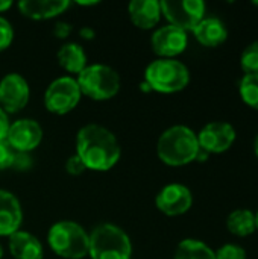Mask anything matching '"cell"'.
I'll list each match as a JSON object with an SVG mask.
<instances>
[{"label": "cell", "instance_id": "cell-1", "mask_svg": "<svg viewBox=\"0 0 258 259\" xmlns=\"http://www.w3.org/2000/svg\"><path fill=\"white\" fill-rule=\"evenodd\" d=\"M76 155L82 159L87 170L108 171L119 162L122 149L109 129L99 124H87L78 132Z\"/></svg>", "mask_w": 258, "mask_h": 259}, {"label": "cell", "instance_id": "cell-2", "mask_svg": "<svg viewBox=\"0 0 258 259\" xmlns=\"http://www.w3.org/2000/svg\"><path fill=\"white\" fill-rule=\"evenodd\" d=\"M199 150L198 135L187 126L166 129L157 143L158 158L172 167H181L196 161Z\"/></svg>", "mask_w": 258, "mask_h": 259}, {"label": "cell", "instance_id": "cell-3", "mask_svg": "<svg viewBox=\"0 0 258 259\" xmlns=\"http://www.w3.org/2000/svg\"><path fill=\"white\" fill-rule=\"evenodd\" d=\"M88 256L91 259H131L132 244L122 228L103 223L90 234Z\"/></svg>", "mask_w": 258, "mask_h": 259}, {"label": "cell", "instance_id": "cell-4", "mask_svg": "<svg viewBox=\"0 0 258 259\" xmlns=\"http://www.w3.org/2000/svg\"><path fill=\"white\" fill-rule=\"evenodd\" d=\"M50 249L64 259H82L88 255L90 234L75 222H58L49 229Z\"/></svg>", "mask_w": 258, "mask_h": 259}, {"label": "cell", "instance_id": "cell-5", "mask_svg": "<svg viewBox=\"0 0 258 259\" xmlns=\"http://www.w3.org/2000/svg\"><path fill=\"white\" fill-rule=\"evenodd\" d=\"M144 82L151 87L152 91L172 94L182 91L189 85L190 71L178 59L158 58L146 67Z\"/></svg>", "mask_w": 258, "mask_h": 259}, {"label": "cell", "instance_id": "cell-6", "mask_svg": "<svg viewBox=\"0 0 258 259\" xmlns=\"http://www.w3.org/2000/svg\"><path fill=\"white\" fill-rule=\"evenodd\" d=\"M81 93L93 100H109L120 91L119 73L103 64L87 65L76 77Z\"/></svg>", "mask_w": 258, "mask_h": 259}, {"label": "cell", "instance_id": "cell-7", "mask_svg": "<svg viewBox=\"0 0 258 259\" xmlns=\"http://www.w3.org/2000/svg\"><path fill=\"white\" fill-rule=\"evenodd\" d=\"M81 88L75 77L62 76L55 79L44 93V106L50 114L64 115L71 112L81 100Z\"/></svg>", "mask_w": 258, "mask_h": 259}, {"label": "cell", "instance_id": "cell-8", "mask_svg": "<svg viewBox=\"0 0 258 259\" xmlns=\"http://www.w3.org/2000/svg\"><path fill=\"white\" fill-rule=\"evenodd\" d=\"M161 14L170 26L189 32L205 17V3L202 0H164L160 2Z\"/></svg>", "mask_w": 258, "mask_h": 259}, {"label": "cell", "instance_id": "cell-9", "mask_svg": "<svg viewBox=\"0 0 258 259\" xmlns=\"http://www.w3.org/2000/svg\"><path fill=\"white\" fill-rule=\"evenodd\" d=\"M198 135L199 149L210 153H224L236 141V129L227 121H213L202 127Z\"/></svg>", "mask_w": 258, "mask_h": 259}, {"label": "cell", "instance_id": "cell-10", "mask_svg": "<svg viewBox=\"0 0 258 259\" xmlns=\"http://www.w3.org/2000/svg\"><path fill=\"white\" fill-rule=\"evenodd\" d=\"M30 97L27 80L18 73H9L0 80V108L8 112L21 111Z\"/></svg>", "mask_w": 258, "mask_h": 259}, {"label": "cell", "instance_id": "cell-11", "mask_svg": "<svg viewBox=\"0 0 258 259\" xmlns=\"http://www.w3.org/2000/svg\"><path fill=\"white\" fill-rule=\"evenodd\" d=\"M43 140V127L32 118H21L11 123L6 141L18 153H29L40 146Z\"/></svg>", "mask_w": 258, "mask_h": 259}, {"label": "cell", "instance_id": "cell-12", "mask_svg": "<svg viewBox=\"0 0 258 259\" xmlns=\"http://www.w3.org/2000/svg\"><path fill=\"white\" fill-rule=\"evenodd\" d=\"M155 205L163 214L169 217L182 215L192 208L193 194L182 184H169L157 194Z\"/></svg>", "mask_w": 258, "mask_h": 259}, {"label": "cell", "instance_id": "cell-13", "mask_svg": "<svg viewBox=\"0 0 258 259\" xmlns=\"http://www.w3.org/2000/svg\"><path fill=\"white\" fill-rule=\"evenodd\" d=\"M151 44L154 52L164 59H175V56L181 55L189 44L187 32L175 27V26H163L157 29L151 38Z\"/></svg>", "mask_w": 258, "mask_h": 259}, {"label": "cell", "instance_id": "cell-14", "mask_svg": "<svg viewBox=\"0 0 258 259\" xmlns=\"http://www.w3.org/2000/svg\"><path fill=\"white\" fill-rule=\"evenodd\" d=\"M23 211L18 199L8 190H0V237H11L20 231Z\"/></svg>", "mask_w": 258, "mask_h": 259}, {"label": "cell", "instance_id": "cell-15", "mask_svg": "<svg viewBox=\"0 0 258 259\" xmlns=\"http://www.w3.org/2000/svg\"><path fill=\"white\" fill-rule=\"evenodd\" d=\"M70 6L68 0H23L18 3L20 12L30 20H49L61 15Z\"/></svg>", "mask_w": 258, "mask_h": 259}, {"label": "cell", "instance_id": "cell-16", "mask_svg": "<svg viewBox=\"0 0 258 259\" xmlns=\"http://www.w3.org/2000/svg\"><path fill=\"white\" fill-rule=\"evenodd\" d=\"M128 12L135 27L148 30L158 24L161 18V5L157 0H132L128 6Z\"/></svg>", "mask_w": 258, "mask_h": 259}, {"label": "cell", "instance_id": "cell-17", "mask_svg": "<svg viewBox=\"0 0 258 259\" xmlns=\"http://www.w3.org/2000/svg\"><path fill=\"white\" fill-rule=\"evenodd\" d=\"M195 38L205 47H217L228 38V29L225 23L216 17H204L193 29Z\"/></svg>", "mask_w": 258, "mask_h": 259}, {"label": "cell", "instance_id": "cell-18", "mask_svg": "<svg viewBox=\"0 0 258 259\" xmlns=\"http://www.w3.org/2000/svg\"><path fill=\"white\" fill-rule=\"evenodd\" d=\"M9 252L15 259H43L44 256L41 241L26 231H18L9 237Z\"/></svg>", "mask_w": 258, "mask_h": 259}, {"label": "cell", "instance_id": "cell-19", "mask_svg": "<svg viewBox=\"0 0 258 259\" xmlns=\"http://www.w3.org/2000/svg\"><path fill=\"white\" fill-rule=\"evenodd\" d=\"M58 64L68 73L79 74L88 64H87V55L82 49V46L76 42H67L58 50Z\"/></svg>", "mask_w": 258, "mask_h": 259}, {"label": "cell", "instance_id": "cell-20", "mask_svg": "<svg viewBox=\"0 0 258 259\" xmlns=\"http://www.w3.org/2000/svg\"><path fill=\"white\" fill-rule=\"evenodd\" d=\"M227 228L236 237L252 235L257 229L255 214L249 209H236L228 215Z\"/></svg>", "mask_w": 258, "mask_h": 259}, {"label": "cell", "instance_id": "cell-21", "mask_svg": "<svg viewBox=\"0 0 258 259\" xmlns=\"http://www.w3.org/2000/svg\"><path fill=\"white\" fill-rule=\"evenodd\" d=\"M173 259H216V253L204 241L187 238L178 244Z\"/></svg>", "mask_w": 258, "mask_h": 259}, {"label": "cell", "instance_id": "cell-22", "mask_svg": "<svg viewBox=\"0 0 258 259\" xmlns=\"http://www.w3.org/2000/svg\"><path fill=\"white\" fill-rule=\"evenodd\" d=\"M239 93L248 106L258 111V73L257 74H245L240 79Z\"/></svg>", "mask_w": 258, "mask_h": 259}, {"label": "cell", "instance_id": "cell-23", "mask_svg": "<svg viewBox=\"0 0 258 259\" xmlns=\"http://www.w3.org/2000/svg\"><path fill=\"white\" fill-rule=\"evenodd\" d=\"M240 65L245 74H257L258 73V41L251 42L242 52Z\"/></svg>", "mask_w": 258, "mask_h": 259}, {"label": "cell", "instance_id": "cell-24", "mask_svg": "<svg viewBox=\"0 0 258 259\" xmlns=\"http://www.w3.org/2000/svg\"><path fill=\"white\" fill-rule=\"evenodd\" d=\"M17 152L12 149V146L6 141H0V170H6L9 167H14Z\"/></svg>", "mask_w": 258, "mask_h": 259}, {"label": "cell", "instance_id": "cell-25", "mask_svg": "<svg viewBox=\"0 0 258 259\" xmlns=\"http://www.w3.org/2000/svg\"><path fill=\"white\" fill-rule=\"evenodd\" d=\"M216 253V259H246V252L237 244H225Z\"/></svg>", "mask_w": 258, "mask_h": 259}, {"label": "cell", "instance_id": "cell-26", "mask_svg": "<svg viewBox=\"0 0 258 259\" xmlns=\"http://www.w3.org/2000/svg\"><path fill=\"white\" fill-rule=\"evenodd\" d=\"M14 41V29L11 26V23L0 17V52L6 50Z\"/></svg>", "mask_w": 258, "mask_h": 259}, {"label": "cell", "instance_id": "cell-27", "mask_svg": "<svg viewBox=\"0 0 258 259\" xmlns=\"http://www.w3.org/2000/svg\"><path fill=\"white\" fill-rule=\"evenodd\" d=\"M65 170H67V173L71 175V176H79V175H82V173L87 170V167H85V164L82 162V159H81L78 155H73V156H70V158L67 159V162H65Z\"/></svg>", "mask_w": 258, "mask_h": 259}, {"label": "cell", "instance_id": "cell-28", "mask_svg": "<svg viewBox=\"0 0 258 259\" xmlns=\"http://www.w3.org/2000/svg\"><path fill=\"white\" fill-rule=\"evenodd\" d=\"M71 30H73V27H71L70 23H67V21H58L55 24V27H53V35L56 38H59V39H65V38H68V35L71 33Z\"/></svg>", "mask_w": 258, "mask_h": 259}, {"label": "cell", "instance_id": "cell-29", "mask_svg": "<svg viewBox=\"0 0 258 259\" xmlns=\"http://www.w3.org/2000/svg\"><path fill=\"white\" fill-rule=\"evenodd\" d=\"M14 167H17L18 170H26L30 167V159H29V153H18L15 156V162Z\"/></svg>", "mask_w": 258, "mask_h": 259}, {"label": "cell", "instance_id": "cell-30", "mask_svg": "<svg viewBox=\"0 0 258 259\" xmlns=\"http://www.w3.org/2000/svg\"><path fill=\"white\" fill-rule=\"evenodd\" d=\"M9 126H11V123H9L8 114L0 108V141L6 140V134H8Z\"/></svg>", "mask_w": 258, "mask_h": 259}, {"label": "cell", "instance_id": "cell-31", "mask_svg": "<svg viewBox=\"0 0 258 259\" xmlns=\"http://www.w3.org/2000/svg\"><path fill=\"white\" fill-rule=\"evenodd\" d=\"M79 35H81L84 39H93V38L96 36V33H94V30H93L91 27H82V29L79 30Z\"/></svg>", "mask_w": 258, "mask_h": 259}, {"label": "cell", "instance_id": "cell-32", "mask_svg": "<svg viewBox=\"0 0 258 259\" xmlns=\"http://www.w3.org/2000/svg\"><path fill=\"white\" fill-rule=\"evenodd\" d=\"M11 6H12V2H9V0H0V12L8 11Z\"/></svg>", "mask_w": 258, "mask_h": 259}, {"label": "cell", "instance_id": "cell-33", "mask_svg": "<svg viewBox=\"0 0 258 259\" xmlns=\"http://www.w3.org/2000/svg\"><path fill=\"white\" fill-rule=\"evenodd\" d=\"M81 6H91V5H97V2H79Z\"/></svg>", "mask_w": 258, "mask_h": 259}, {"label": "cell", "instance_id": "cell-34", "mask_svg": "<svg viewBox=\"0 0 258 259\" xmlns=\"http://www.w3.org/2000/svg\"><path fill=\"white\" fill-rule=\"evenodd\" d=\"M254 150H255V155L258 158V135L255 137V141H254Z\"/></svg>", "mask_w": 258, "mask_h": 259}, {"label": "cell", "instance_id": "cell-35", "mask_svg": "<svg viewBox=\"0 0 258 259\" xmlns=\"http://www.w3.org/2000/svg\"><path fill=\"white\" fill-rule=\"evenodd\" d=\"M3 258V247L0 246V259Z\"/></svg>", "mask_w": 258, "mask_h": 259}, {"label": "cell", "instance_id": "cell-36", "mask_svg": "<svg viewBox=\"0 0 258 259\" xmlns=\"http://www.w3.org/2000/svg\"><path fill=\"white\" fill-rule=\"evenodd\" d=\"M255 223H257V229H258V211H257V214H255Z\"/></svg>", "mask_w": 258, "mask_h": 259}, {"label": "cell", "instance_id": "cell-37", "mask_svg": "<svg viewBox=\"0 0 258 259\" xmlns=\"http://www.w3.org/2000/svg\"><path fill=\"white\" fill-rule=\"evenodd\" d=\"M254 5H255V6L258 8V0H255V2H254Z\"/></svg>", "mask_w": 258, "mask_h": 259}]
</instances>
